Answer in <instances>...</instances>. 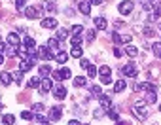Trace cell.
<instances>
[{
	"label": "cell",
	"instance_id": "1",
	"mask_svg": "<svg viewBox=\"0 0 161 125\" xmlns=\"http://www.w3.org/2000/svg\"><path fill=\"white\" fill-rule=\"evenodd\" d=\"M42 13H44V8H40V6H27L25 8V15L29 19H38Z\"/></svg>",
	"mask_w": 161,
	"mask_h": 125
},
{
	"label": "cell",
	"instance_id": "2",
	"mask_svg": "<svg viewBox=\"0 0 161 125\" xmlns=\"http://www.w3.org/2000/svg\"><path fill=\"white\" fill-rule=\"evenodd\" d=\"M144 104H146V101H138L135 104V114L138 120H146L148 117V108H144Z\"/></svg>",
	"mask_w": 161,
	"mask_h": 125
},
{
	"label": "cell",
	"instance_id": "3",
	"mask_svg": "<svg viewBox=\"0 0 161 125\" xmlns=\"http://www.w3.org/2000/svg\"><path fill=\"white\" fill-rule=\"evenodd\" d=\"M38 57L46 59V61H51V59H55V53L50 50V47H46V46H40V50H38Z\"/></svg>",
	"mask_w": 161,
	"mask_h": 125
},
{
	"label": "cell",
	"instance_id": "4",
	"mask_svg": "<svg viewBox=\"0 0 161 125\" xmlns=\"http://www.w3.org/2000/svg\"><path fill=\"white\" fill-rule=\"evenodd\" d=\"M118 10H120L121 15H129V13L133 11V2L131 0H123V2L118 6Z\"/></svg>",
	"mask_w": 161,
	"mask_h": 125
},
{
	"label": "cell",
	"instance_id": "5",
	"mask_svg": "<svg viewBox=\"0 0 161 125\" xmlns=\"http://www.w3.org/2000/svg\"><path fill=\"white\" fill-rule=\"evenodd\" d=\"M123 74H125V76H129V78H135V76H137V66L133 65V62L125 65V66H123Z\"/></svg>",
	"mask_w": 161,
	"mask_h": 125
},
{
	"label": "cell",
	"instance_id": "6",
	"mask_svg": "<svg viewBox=\"0 0 161 125\" xmlns=\"http://www.w3.org/2000/svg\"><path fill=\"white\" fill-rule=\"evenodd\" d=\"M44 29H57V21H55L53 17H46V19H42V23H40Z\"/></svg>",
	"mask_w": 161,
	"mask_h": 125
},
{
	"label": "cell",
	"instance_id": "7",
	"mask_svg": "<svg viewBox=\"0 0 161 125\" xmlns=\"http://www.w3.org/2000/svg\"><path fill=\"white\" fill-rule=\"evenodd\" d=\"M61 116H63V110L53 106V108L50 110V116H47V117H50L51 121H59V120H61Z\"/></svg>",
	"mask_w": 161,
	"mask_h": 125
},
{
	"label": "cell",
	"instance_id": "8",
	"mask_svg": "<svg viewBox=\"0 0 161 125\" xmlns=\"http://www.w3.org/2000/svg\"><path fill=\"white\" fill-rule=\"evenodd\" d=\"M53 95L57 97L59 101H63V99H65V97H66V89L63 87V85H57V87H53Z\"/></svg>",
	"mask_w": 161,
	"mask_h": 125
},
{
	"label": "cell",
	"instance_id": "9",
	"mask_svg": "<svg viewBox=\"0 0 161 125\" xmlns=\"http://www.w3.org/2000/svg\"><path fill=\"white\" fill-rule=\"evenodd\" d=\"M40 89H42V93H47V91H51V89H53V83H51V80H47V78H42V85H40Z\"/></svg>",
	"mask_w": 161,
	"mask_h": 125
},
{
	"label": "cell",
	"instance_id": "10",
	"mask_svg": "<svg viewBox=\"0 0 161 125\" xmlns=\"http://www.w3.org/2000/svg\"><path fill=\"white\" fill-rule=\"evenodd\" d=\"M99 99H101V106H102L104 110H112V101H110V97H106V95H101Z\"/></svg>",
	"mask_w": 161,
	"mask_h": 125
},
{
	"label": "cell",
	"instance_id": "11",
	"mask_svg": "<svg viewBox=\"0 0 161 125\" xmlns=\"http://www.w3.org/2000/svg\"><path fill=\"white\" fill-rule=\"evenodd\" d=\"M11 80H13V76H11L10 72H0V82H2L4 85H10Z\"/></svg>",
	"mask_w": 161,
	"mask_h": 125
},
{
	"label": "cell",
	"instance_id": "12",
	"mask_svg": "<svg viewBox=\"0 0 161 125\" xmlns=\"http://www.w3.org/2000/svg\"><path fill=\"white\" fill-rule=\"evenodd\" d=\"M55 61H57L59 65H65V62L68 61V53L66 51H59L57 55H55Z\"/></svg>",
	"mask_w": 161,
	"mask_h": 125
},
{
	"label": "cell",
	"instance_id": "13",
	"mask_svg": "<svg viewBox=\"0 0 161 125\" xmlns=\"http://www.w3.org/2000/svg\"><path fill=\"white\" fill-rule=\"evenodd\" d=\"M32 66H34V62L27 59V61H23V62H21V65H19V70H21V72H29Z\"/></svg>",
	"mask_w": 161,
	"mask_h": 125
},
{
	"label": "cell",
	"instance_id": "14",
	"mask_svg": "<svg viewBox=\"0 0 161 125\" xmlns=\"http://www.w3.org/2000/svg\"><path fill=\"white\" fill-rule=\"evenodd\" d=\"M95 27L99 30H104V29H106V19H104V17H95Z\"/></svg>",
	"mask_w": 161,
	"mask_h": 125
},
{
	"label": "cell",
	"instance_id": "15",
	"mask_svg": "<svg viewBox=\"0 0 161 125\" xmlns=\"http://www.w3.org/2000/svg\"><path fill=\"white\" fill-rule=\"evenodd\" d=\"M78 6H80V11L83 13V15H89L91 13V4L89 2H80Z\"/></svg>",
	"mask_w": 161,
	"mask_h": 125
},
{
	"label": "cell",
	"instance_id": "16",
	"mask_svg": "<svg viewBox=\"0 0 161 125\" xmlns=\"http://www.w3.org/2000/svg\"><path fill=\"white\" fill-rule=\"evenodd\" d=\"M125 87H127V82H123V80H118V82H116V85H114V93H121Z\"/></svg>",
	"mask_w": 161,
	"mask_h": 125
},
{
	"label": "cell",
	"instance_id": "17",
	"mask_svg": "<svg viewBox=\"0 0 161 125\" xmlns=\"http://www.w3.org/2000/svg\"><path fill=\"white\" fill-rule=\"evenodd\" d=\"M6 40H8V44H11V46H19V36H17L15 32H10Z\"/></svg>",
	"mask_w": 161,
	"mask_h": 125
},
{
	"label": "cell",
	"instance_id": "18",
	"mask_svg": "<svg viewBox=\"0 0 161 125\" xmlns=\"http://www.w3.org/2000/svg\"><path fill=\"white\" fill-rule=\"evenodd\" d=\"M4 53L8 55V57H15V55L19 53V51H17V46H10V47H6Z\"/></svg>",
	"mask_w": 161,
	"mask_h": 125
},
{
	"label": "cell",
	"instance_id": "19",
	"mask_svg": "<svg viewBox=\"0 0 161 125\" xmlns=\"http://www.w3.org/2000/svg\"><path fill=\"white\" fill-rule=\"evenodd\" d=\"M51 72H53V68H51L50 65L40 66V76H42V78H46V76H47V74H51Z\"/></svg>",
	"mask_w": 161,
	"mask_h": 125
},
{
	"label": "cell",
	"instance_id": "20",
	"mask_svg": "<svg viewBox=\"0 0 161 125\" xmlns=\"http://www.w3.org/2000/svg\"><path fill=\"white\" fill-rule=\"evenodd\" d=\"M47 47H50L51 51H55L59 47V40L57 38H50V40H47Z\"/></svg>",
	"mask_w": 161,
	"mask_h": 125
},
{
	"label": "cell",
	"instance_id": "21",
	"mask_svg": "<svg viewBox=\"0 0 161 125\" xmlns=\"http://www.w3.org/2000/svg\"><path fill=\"white\" fill-rule=\"evenodd\" d=\"M125 53H127L129 55V57H137V53H138V50H137V47L135 46H127V47H125Z\"/></svg>",
	"mask_w": 161,
	"mask_h": 125
},
{
	"label": "cell",
	"instance_id": "22",
	"mask_svg": "<svg viewBox=\"0 0 161 125\" xmlns=\"http://www.w3.org/2000/svg\"><path fill=\"white\" fill-rule=\"evenodd\" d=\"M72 57H76V59H82V53H83V50H82V47L80 46H76V47H72Z\"/></svg>",
	"mask_w": 161,
	"mask_h": 125
},
{
	"label": "cell",
	"instance_id": "23",
	"mask_svg": "<svg viewBox=\"0 0 161 125\" xmlns=\"http://www.w3.org/2000/svg\"><path fill=\"white\" fill-rule=\"evenodd\" d=\"M40 85H42V80H40V78H32V80H29V87L36 89V87H40Z\"/></svg>",
	"mask_w": 161,
	"mask_h": 125
},
{
	"label": "cell",
	"instance_id": "24",
	"mask_svg": "<svg viewBox=\"0 0 161 125\" xmlns=\"http://www.w3.org/2000/svg\"><path fill=\"white\" fill-rule=\"evenodd\" d=\"M74 85H76V87H83V85H85V78H83V76L74 78Z\"/></svg>",
	"mask_w": 161,
	"mask_h": 125
},
{
	"label": "cell",
	"instance_id": "25",
	"mask_svg": "<svg viewBox=\"0 0 161 125\" xmlns=\"http://www.w3.org/2000/svg\"><path fill=\"white\" fill-rule=\"evenodd\" d=\"M153 53H156V57H161V42H156V44L152 46Z\"/></svg>",
	"mask_w": 161,
	"mask_h": 125
},
{
	"label": "cell",
	"instance_id": "26",
	"mask_svg": "<svg viewBox=\"0 0 161 125\" xmlns=\"http://www.w3.org/2000/svg\"><path fill=\"white\" fill-rule=\"evenodd\" d=\"M2 121H4L6 125H11L13 121H15V117H13L11 114H4V117H2Z\"/></svg>",
	"mask_w": 161,
	"mask_h": 125
},
{
	"label": "cell",
	"instance_id": "27",
	"mask_svg": "<svg viewBox=\"0 0 161 125\" xmlns=\"http://www.w3.org/2000/svg\"><path fill=\"white\" fill-rule=\"evenodd\" d=\"M108 117H110V120H112V121H118V120H120V114H118V112H116V110H114V108H112V110H108Z\"/></svg>",
	"mask_w": 161,
	"mask_h": 125
},
{
	"label": "cell",
	"instance_id": "28",
	"mask_svg": "<svg viewBox=\"0 0 161 125\" xmlns=\"http://www.w3.org/2000/svg\"><path fill=\"white\" fill-rule=\"evenodd\" d=\"M82 30H83V27H82V25H74L70 32H72V36H78V34H82Z\"/></svg>",
	"mask_w": 161,
	"mask_h": 125
},
{
	"label": "cell",
	"instance_id": "29",
	"mask_svg": "<svg viewBox=\"0 0 161 125\" xmlns=\"http://www.w3.org/2000/svg\"><path fill=\"white\" fill-rule=\"evenodd\" d=\"M146 101H148L150 104H152V102H156V101H157V95L153 93V91H148V95H146Z\"/></svg>",
	"mask_w": 161,
	"mask_h": 125
},
{
	"label": "cell",
	"instance_id": "30",
	"mask_svg": "<svg viewBox=\"0 0 161 125\" xmlns=\"http://www.w3.org/2000/svg\"><path fill=\"white\" fill-rule=\"evenodd\" d=\"M21 117H23V120H34V114L29 112V110H23V112H21Z\"/></svg>",
	"mask_w": 161,
	"mask_h": 125
},
{
	"label": "cell",
	"instance_id": "31",
	"mask_svg": "<svg viewBox=\"0 0 161 125\" xmlns=\"http://www.w3.org/2000/svg\"><path fill=\"white\" fill-rule=\"evenodd\" d=\"M61 74H63V80H68L72 76V72H70V68H63L61 70Z\"/></svg>",
	"mask_w": 161,
	"mask_h": 125
},
{
	"label": "cell",
	"instance_id": "32",
	"mask_svg": "<svg viewBox=\"0 0 161 125\" xmlns=\"http://www.w3.org/2000/svg\"><path fill=\"white\" fill-rule=\"evenodd\" d=\"M44 6H46L44 10H47V11H55V10H57V6H55V2H46Z\"/></svg>",
	"mask_w": 161,
	"mask_h": 125
},
{
	"label": "cell",
	"instance_id": "33",
	"mask_svg": "<svg viewBox=\"0 0 161 125\" xmlns=\"http://www.w3.org/2000/svg\"><path fill=\"white\" fill-rule=\"evenodd\" d=\"M146 85H148V83H144V82H137V83H135V91H142V89H146Z\"/></svg>",
	"mask_w": 161,
	"mask_h": 125
},
{
	"label": "cell",
	"instance_id": "34",
	"mask_svg": "<svg viewBox=\"0 0 161 125\" xmlns=\"http://www.w3.org/2000/svg\"><path fill=\"white\" fill-rule=\"evenodd\" d=\"M51 76H53V82H61V80H63V74H61L59 70H53Z\"/></svg>",
	"mask_w": 161,
	"mask_h": 125
},
{
	"label": "cell",
	"instance_id": "35",
	"mask_svg": "<svg viewBox=\"0 0 161 125\" xmlns=\"http://www.w3.org/2000/svg\"><path fill=\"white\" fill-rule=\"evenodd\" d=\"M91 93H93V97H101V95H102L99 85H93V87H91Z\"/></svg>",
	"mask_w": 161,
	"mask_h": 125
},
{
	"label": "cell",
	"instance_id": "36",
	"mask_svg": "<svg viewBox=\"0 0 161 125\" xmlns=\"http://www.w3.org/2000/svg\"><path fill=\"white\" fill-rule=\"evenodd\" d=\"M42 110H44V104H42V102L32 104V112H42Z\"/></svg>",
	"mask_w": 161,
	"mask_h": 125
},
{
	"label": "cell",
	"instance_id": "37",
	"mask_svg": "<svg viewBox=\"0 0 161 125\" xmlns=\"http://www.w3.org/2000/svg\"><path fill=\"white\" fill-rule=\"evenodd\" d=\"M93 116L97 117V120H99V117H102V116H104V108H102V106H101V108H97L95 112H93Z\"/></svg>",
	"mask_w": 161,
	"mask_h": 125
},
{
	"label": "cell",
	"instance_id": "38",
	"mask_svg": "<svg viewBox=\"0 0 161 125\" xmlns=\"http://www.w3.org/2000/svg\"><path fill=\"white\" fill-rule=\"evenodd\" d=\"M82 40H83L82 36H72V40H70V42H72V46L76 47V46H80V44H82Z\"/></svg>",
	"mask_w": 161,
	"mask_h": 125
},
{
	"label": "cell",
	"instance_id": "39",
	"mask_svg": "<svg viewBox=\"0 0 161 125\" xmlns=\"http://www.w3.org/2000/svg\"><path fill=\"white\" fill-rule=\"evenodd\" d=\"M101 83H102V85H110V83H112V78H110V76H102V78H101Z\"/></svg>",
	"mask_w": 161,
	"mask_h": 125
},
{
	"label": "cell",
	"instance_id": "40",
	"mask_svg": "<svg viewBox=\"0 0 161 125\" xmlns=\"http://www.w3.org/2000/svg\"><path fill=\"white\" fill-rule=\"evenodd\" d=\"M66 34H68V32H66L65 29H61V30L57 32V40H65V38H66Z\"/></svg>",
	"mask_w": 161,
	"mask_h": 125
},
{
	"label": "cell",
	"instance_id": "41",
	"mask_svg": "<svg viewBox=\"0 0 161 125\" xmlns=\"http://www.w3.org/2000/svg\"><path fill=\"white\" fill-rule=\"evenodd\" d=\"M85 38H87V42H93L95 40V30H87L85 32Z\"/></svg>",
	"mask_w": 161,
	"mask_h": 125
},
{
	"label": "cell",
	"instance_id": "42",
	"mask_svg": "<svg viewBox=\"0 0 161 125\" xmlns=\"http://www.w3.org/2000/svg\"><path fill=\"white\" fill-rule=\"evenodd\" d=\"M87 74H89V78H95V76H97V68L95 66H89L87 68Z\"/></svg>",
	"mask_w": 161,
	"mask_h": 125
},
{
	"label": "cell",
	"instance_id": "43",
	"mask_svg": "<svg viewBox=\"0 0 161 125\" xmlns=\"http://www.w3.org/2000/svg\"><path fill=\"white\" fill-rule=\"evenodd\" d=\"M11 76H13V80H17V83H21V80H23V72H21V70L15 72V74H11Z\"/></svg>",
	"mask_w": 161,
	"mask_h": 125
},
{
	"label": "cell",
	"instance_id": "44",
	"mask_svg": "<svg viewBox=\"0 0 161 125\" xmlns=\"http://www.w3.org/2000/svg\"><path fill=\"white\" fill-rule=\"evenodd\" d=\"M99 72H101V76H110V68L108 66H101Z\"/></svg>",
	"mask_w": 161,
	"mask_h": 125
},
{
	"label": "cell",
	"instance_id": "45",
	"mask_svg": "<svg viewBox=\"0 0 161 125\" xmlns=\"http://www.w3.org/2000/svg\"><path fill=\"white\" fill-rule=\"evenodd\" d=\"M80 66L83 68V70H85V68H89L91 65H89V61H87V59H82V61H80Z\"/></svg>",
	"mask_w": 161,
	"mask_h": 125
},
{
	"label": "cell",
	"instance_id": "46",
	"mask_svg": "<svg viewBox=\"0 0 161 125\" xmlns=\"http://www.w3.org/2000/svg\"><path fill=\"white\" fill-rule=\"evenodd\" d=\"M15 6H17V10H23V8H27V6H25V0H15Z\"/></svg>",
	"mask_w": 161,
	"mask_h": 125
},
{
	"label": "cell",
	"instance_id": "47",
	"mask_svg": "<svg viewBox=\"0 0 161 125\" xmlns=\"http://www.w3.org/2000/svg\"><path fill=\"white\" fill-rule=\"evenodd\" d=\"M121 55H123V51L120 50V47H114V57H116V59H120Z\"/></svg>",
	"mask_w": 161,
	"mask_h": 125
},
{
	"label": "cell",
	"instance_id": "48",
	"mask_svg": "<svg viewBox=\"0 0 161 125\" xmlns=\"http://www.w3.org/2000/svg\"><path fill=\"white\" fill-rule=\"evenodd\" d=\"M34 120H36L38 123H46V121H47V117H44V116H40V114H38V116H34Z\"/></svg>",
	"mask_w": 161,
	"mask_h": 125
},
{
	"label": "cell",
	"instance_id": "49",
	"mask_svg": "<svg viewBox=\"0 0 161 125\" xmlns=\"http://www.w3.org/2000/svg\"><path fill=\"white\" fill-rule=\"evenodd\" d=\"M144 36H153V30L150 29V27H146V29H144Z\"/></svg>",
	"mask_w": 161,
	"mask_h": 125
},
{
	"label": "cell",
	"instance_id": "50",
	"mask_svg": "<svg viewBox=\"0 0 161 125\" xmlns=\"http://www.w3.org/2000/svg\"><path fill=\"white\" fill-rule=\"evenodd\" d=\"M121 42H123V44H129V42H131V36H127V34H123V36H121Z\"/></svg>",
	"mask_w": 161,
	"mask_h": 125
},
{
	"label": "cell",
	"instance_id": "51",
	"mask_svg": "<svg viewBox=\"0 0 161 125\" xmlns=\"http://www.w3.org/2000/svg\"><path fill=\"white\" fill-rule=\"evenodd\" d=\"M156 17H161V4L156 6Z\"/></svg>",
	"mask_w": 161,
	"mask_h": 125
},
{
	"label": "cell",
	"instance_id": "52",
	"mask_svg": "<svg viewBox=\"0 0 161 125\" xmlns=\"http://www.w3.org/2000/svg\"><path fill=\"white\" fill-rule=\"evenodd\" d=\"M91 4H95V6H101V4H102V0H91Z\"/></svg>",
	"mask_w": 161,
	"mask_h": 125
},
{
	"label": "cell",
	"instance_id": "53",
	"mask_svg": "<svg viewBox=\"0 0 161 125\" xmlns=\"http://www.w3.org/2000/svg\"><path fill=\"white\" fill-rule=\"evenodd\" d=\"M68 125H80V121H76V120H70V121H68Z\"/></svg>",
	"mask_w": 161,
	"mask_h": 125
},
{
	"label": "cell",
	"instance_id": "54",
	"mask_svg": "<svg viewBox=\"0 0 161 125\" xmlns=\"http://www.w3.org/2000/svg\"><path fill=\"white\" fill-rule=\"evenodd\" d=\"M4 50H6V47H4V44H2V42H0V53H2Z\"/></svg>",
	"mask_w": 161,
	"mask_h": 125
},
{
	"label": "cell",
	"instance_id": "55",
	"mask_svg": "<svg viewBox=\"0 0 161 125\" xmlns=\"http://www.w3.org/2000/svg\"><path fill=\"white\" fill-rule=\"evenodd\" d=\"M2 62H4V55L0 53V65H2Z\"/></svg>",
	"mask_w": 161,
	"mask_h": 125
},
{
	"label": "cell",
	"instance_id": "56",
	"mask_svg": "<svg viewBox=\"0 0 161 125\" xmlns=\"http://www.w3.org/2000/svg\"><path fill=\"white\" fill-rule=\"evenodd\" d=\"M116 125H125V123H123V121H118V123H116Z\"/></svg>",
	"mask_w": 161,
	"mask_h": 125
},
{
	"label": "cell",
	"instance_id": "57",
	"mask_svg": "<svg viewBox=\"0 0 161 125\" xmlns=\"http://www.w3.org/2000/svg\"><path fill=\"white\" fill-rule=\"evenodd\" d=\"M46 125H50V123H46Z\"/></svg>",
	"mask_w": 161,
	"mask_h": 125
},
{
	"label": "cell",
	"instance_id": "58",
	"mask_svg": "<svg viewBox=\"0 0 161 125\" xmlns=\"http://www.w3.org/2000/svg\"><path fill=\"white\" fill-rule=\"evenodd\" d=\"M85 125H89V123H85Z\"/></svg>",
	"mask_w": 161,
	"mask_h": 125
},
{
	"label": "cell",
	"instance_id": "59",
	"mask_svg": "<svg viewBox=\"0 0 161 125\" xmlns=\"http://www.w3.org/2000/svg\"><path fill=\"white\" fill-rule=\"evenodd\" d=\"M0 108H2V106H0Z\"/></svg>",
	"mask_w": 161,
	"mask_h": 125
}]
</instances>
